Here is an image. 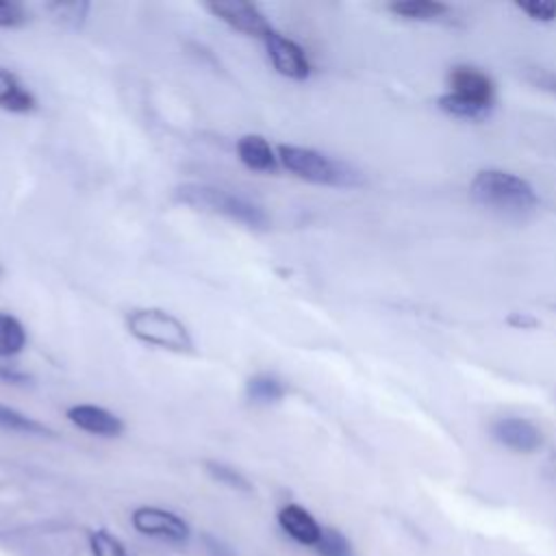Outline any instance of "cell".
<instances>
[{
    "instance_id": "obj_1",
    "label": "cell",
    "mask_w": 556,
    "mask_h": 556,
    "mask_svg": "<svg viewBox=\"0 0 556 556\" xmlns=\"http://www.w3.org/2000/svg\"><path fill=\"white\" fill-rule=\"evenodd\" d=\"M174 195L178 202H182L195 211L222 215V217L243 224L245 228H252V230H267L269 222H271L269 215L265 213V208L261 204H256L254 200L239 195L235 191L215 187V185L185 182V185L176 187Z\"/></svg>"
},
{
    "instance_id": "obj_19",
    "label": "cell",
    "mask_w": 556,
    "mask_h": 556,
    "mask_svg": "<svg viewBox=\"0 0 556 556\" xmlns=\"http://www.w3.org/2000/svg\"><path fill=\"white\" fill-rule=\"evenodd\" d=\"M389 9L395 15L408 17V20H434L447 11L445 4L432 2V0H406V2H393Z\"/></svg>"
},
{
    "instance_id": "obj_2",
    "label": "cell",
    "mask_w": 556,
    "mask_h": 556,
    "mask_svg": "<svg viewBox=\"0 0 556 556\" xmlns=\"http://www.w3.org/2000/svg\"><path fill=\"white\" fill-rule=\"evenodd\" d=\"M276 152H278L280 165L302 180H308L315 185H328V187H354L361 182V176L356 169L319 150L282 143L278 146Z\"/></svg>"
},
{
    "instance_id": "obj_17",
    "label": "cell",
    "mask_w": 556,
    "mask_h": 556,
    "mask_svg": "<svg viewBox=\"0 0 556 556\" xmlns=\"http://www.w3.org/2000/svg\"><path fill=\"white\" fill-rule=\"evenodd\" d=\"M439 106L454 115V117H460V119H482L489 115L491 106L489 104H482V102H476V100H469L465 96H458V93H447L443 98H439Z\"/></svg>"
},
{
    "instance_id": "obj_13",
    "label": "cell",
    "mask_w": 556,
    "mask_h": 556,
    "mask_svg": "<svg viewBox=\"0 0 556 556\" xmlns=\"http://www.w3.org/2000/svg\"><path fill=\"white\" fill-rule=\"evenodd\" d=\"M37 106L33 91L7 67H0V109L9 113H30Z\"/></svg>"
},
{
    "instance_id": "obj_10",
    "label": "cell",
    "mask_w": 556,
    "mask_h": 556,
    "mask_svg": "<svg viewBox=\"0 0 556 556\" xmlns=\"http://www.w3.org/2000/svg\"><path fill=\"white\" fill-rule=\"evenodd\" d=\"M278 523L285 530V534H289L295 543L300 545H308L315 547L319 536H321V526L317 523V519L300 504H285L278 510Z\"/></svg>"
},
{
    "instance_id": "obj_16",
    "label": "cell",
    "mask_w": 556,
    "mask_h": 556,
    "mask_svg": "<svg viewBox=\"0 0 556 556\" xmlns=\"http://www.w3.org/2000/svg\"><path fill=\"white\" fill-rule=\"evenodd\" d=\"M0 428L11 430V432H20V434H37V437L52 434V430L46 424L37 421L30 415L20 413L13 406H7V404H0Z\"/></svg>"
},
{
    "instance_id": "obj_15",
    "label": "cell",
    "mask_w": 556,
    "mask_h": 556,
    "mask_svg": "<svg viewBox=\"0 0 556 556\" xmlns=\"http://www.w3.org/2000/svg\"><path fill=\"white\" fill-rule=\"evenodd\" d=\"M26 348V328L11 315L0 311V358L17 356Z\"/></svg>"
},
{
    "instance_id": "obj_7",
    "label": "cell",
    "mask_w": 556,
    "mask_h": 556,
    "mask_svg": "<svg viewBox=\"0 0 556 556\" xmlns=\"http://www.w3.org/2000/svg\"><path fill=\"white\" fill-rule=\"evenodd\" d=\"M265 48H267V56H269L274 70L280 76H287V78H293V80L308 78L311 63H308V56H306L304 48L298 41H293L291 37L274 30L265 39Z\"/></svg>"
},
{
    "instance_id": "obj_24",
    "label": "cell",
    "mask_w": 556,
    "mask_h": 556,
    "mask_svg": "<svg viewBox=\"0 0 556 556\" xmlns=\"http://www.w3.org/2000/svg\"><path fill=\"white\" fill-rule=\"evenodd\" d=\"M517 7L528 13L532 20L549 22L556 17V2L554 0H530V2H517Z\"/></svg>"
},
{
    "instance_id": "obj_8",
    "label": "cell",
    "mask_w": 556,
    "mask_h": 556,
    "mask_svg": "<svg viewBox=\"0 0 556 556\" xmlns=\"http://www.w3.org/2000/svg\"><path fill=\"white\" fill-rule=\"evenodd\" d=\"M67 419L78 428L96 437H119L124 432V421L96 404H74L67 408Z\"/></svg>"
},
{
    "instance_id": "obj_27",
    "label": "cell",
    "mask_w": 556,
    "mask_h": 556,
    "mask_svg": "<svg viewBox=\"0 0 556 556\" xmlns=\"http://www.w3.org/2000/svg\"><path fill=\"white\" fill-rule=\"evenodd\" d=\"M2 274H4V269H2V265H0V278H2Z\"/></svg>"
},
{
    "instance_id": "obj_20",
    "label": "cell",
    "mask_w": 556,
    "mask_h": 556,
    "mask_svg": "<svg viewBox=\"0 0 556 556\" xmlns=\"http://www.w3.org/2000/svg\"><path fill=\"white\" fill-rule=\"evenodd\" d=\"M46 9L52 13V17L70 28H78L89 11V2H50Z\"/></svg>"
},
{
    "instance_id": "obj_5",
    "label": "cell",
    "mask_w": 556,
    "mask_h": 556,
    "mask_svg": "<svg viewBox=\"0 0 556 556\" xmlns=\"http://www.w3.org/2000/svg\"><path fill=\"white\" fill-rule=\"evenodd\" d=\"M130 523L139 534L169 541V543H185L191 534L189 523L180 515L161 506L135 508L130 513Z\"/></svg>"
},
{
    "instance_id": "obj_23",
    "label": "cell",
    "mask_w": 556,
    "mask_h": 556,
    "mask_svg": "<svg viewBox=\"0 0 556 556\" xmlns=\"http://www.w3.org/2000/svg\"><path fill=\"white\" fill-rule=\"evenodd\" d=\"M28 22V11L20 2L0 0V28H17Z\"/></svg>"
},
{
    "instance_id": "obj_18",
    "label": "cell",
    "mask_w": 556,
    "mask_h": 556,
    "mask_svg": "<svg viewBox=\"0 0 556 556\" xmlns=\"http://www.w3.org/2000/svg\"><path fill=\"white\" fill-rule=\"evenodd\" d=\"M87 541H89L91 556H137L119 536L111 534L104 528L91 530Z\"/></svg>"
},
{
    "instance_id": "obj_25",
    "label": "cell",
    "mask_w": 556,
    "mask_h": 556,
    "mask_svg": "<svg viewBox=\"0 0 556 556\" xmlns=\"http://www.w3.org/2000/svg\"><path fill=\"white\" fill-rule=\"evenodd\" d=\"M30 380H33L30 374H26L13 365H0V382L24 387V384H30Z\"/></svg>"
},
{
    "instance_id": "obj_3",
    "label": "cell",
    "mask_w": 556,
    "mask_h": 556,
    "mask_svg": "<svg viewBox=\"0 0 556 556\" xmlns=\"http://www.w3.org/2000/svg\"><path fill=\"white\" fill-rule=\"evenodd\" d=\"M471 195L482 206L502 213H526L539 202L528 180L502 169L478 172L471 180Z\"/></svg>"
},
{
    "instance_id": "obj_22",
    "label": "cell",
    "mask_w": 556,
    "mask_h": 556,
    "mask_svg": "<svg viewBox=\"0 0 556 556\" xmlns=\"http://www.w3.org/2000/svg\"><path fill=\"white\" fill-rule=\"evenodd\" d=\"M206 471L222 484L237 489V491H252V484L248 482V478L243 473H239L235 467L226 465V463H217V460H206Z\"/></svg>"
},
{
    "instance_id": "obj_6",
    "label": "cell",
    "mask_w": 556,
    "mask_h": 556,
    "mask_svg": "<svg viewBox=\"0 0 556 556\" xmlns=\"http://www.w3.org/2000/svg\"><path fill=\"white\" fill-rule=\"evenodd\" d=\"M204 7L211 15L222 20L226 26H230L248 37H256V39L265 41L274 33L267 15L252 2H232V0L217 2L215 0V2H206Z\"/></svg>"
},
{
    "instance_id": "obj_9",
    "label": "cell",
    "mask_w": 556,
    "mask_h": 556,
    "mask_svg": "<svg viewBox=\"0 0 556 556\" xmlns=\"http://www.w3.org/2000/svg\"><path fill=\"white\" fill-rule=\"evenodd\" d=\"M235 150H237V159L252 172L274 174L280 165L278 152L271 148V143L263 135L250 132L239 137Z\"/></svg>"
},
{
    "instance_id": "obj_4",
    "label": "cell",
    "mask_w": 556,
    "mask_h": 556,
    "mask_svg": "<svg viewBox=\"0 0 556 556\" xmlns=\"http://www.w3.org/2000/svg\"><path fill=\"white\" fill-rule=\"evenodd\" d=\"M128 332L146 343L169 352H191L193 339L189 328L169 311L163 308H135L126 317Z\"/></svg>"
},
{
    "instance_id": "obj_12",
    "label": "cell",
    "mask_w": 556,
    "mask_h": 556,
    "mask_svg": "<svg viewBox=\"0 0 556 556\" xmlns=\"http://www.w3.org/2000/svg\"><path fill=\"white\" fill-rule=\"evenodd\" d=\"M450 83L454 87V93L465 96L476 102H482V104H489V106L493 104V83L484 72L476 70V67L460 65V67L452 70Z\"/></svg>"
},
{
    "instance_id": "obj_21",
    "label": "cell",
    "mask_w": 556,
    "mask_h": 556,
    "mask_svg": "<svg viewBox=\"0 0 556 556\" xmlns=\"http://www.w3.org/2000/svg\"><path fill=\"white\" fill-rule=\"evenodd\" d=\"M315 549L319 556H354L350 541L337 528H321Z\"/></svg>"
},
{
    "instance_id": "obj_14",
    "label": "cell",
    "mask_w": 556,
    "mask_h": 556,
    "mask_svg": "<svg viewBox=\"0 0 556 556\" xmlns=\"http://www.w3.org/2000/svg\"><path fill=\"white\" fill-rule=\"evenodd\" d=\"M287 387L271 374H256L245 382V395L252 404H276L285 397Z\"/></svg>"
},
{
    "instance_id": "obj_11",
    "label": "cell",
    "mask_w": 556,
    "mask_h": 556,
    "mask_svg": "<svg viewBox=\"0 0 556 556\" xmlns=\"http://www.w3.org/2000/svg\"><path fill=\"white\" fill-rule=\"evenodd\" d=\"M493 437L515 452H534L541 445V432L521 417H506L493 424Z\"/></svg>"
},
{
    "instance_id": "obj_26",
    "label": "cell",
    "mask_w": 556,
    "mask_h": 556,
    "mask_svg": "<svg viewBox=\"0 0 556 556\" xmlns=\"http://www.w3.org/2000/svg\"><path fill=\"white\" fill-rule=\"evenodd\" d=\"M545 476L556 482V456H552L547 463H545Z\"/></svg>"
}]
</instances>
